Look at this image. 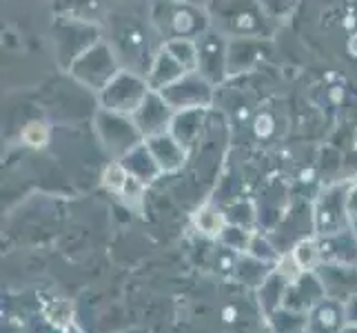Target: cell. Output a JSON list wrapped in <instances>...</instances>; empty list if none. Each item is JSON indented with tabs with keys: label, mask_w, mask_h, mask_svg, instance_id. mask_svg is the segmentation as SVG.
<instances>
[{
	"label": "cell",
	"mask_w": 357,
	"mask_h": 333,
	"mask_svg": "<svg viewBox=\"0 0 357 333\" xmlns=\"http://www.w3.org/2000/svg\"><path fill=\"white\" fill-rule=\"evenodd\" d=\"M151 20L165 40L174 38H200L208 29V18L198 5L184 0H155L151 9Z\"/></svg>",
	"instance_id": "6da1fadb"
},
{
	"label": "cell",
	"mask_w": 357,
	"mask_h": 333,
	"mask_svg": "<svg viewBox=\"0 0 357 333\" xmlns=\"http://www.w3.org/2000/svg\"><path fill=\"white\" fill-rule=\"evenodd\" d=\"M149 91L151 87L146 76H140L135 71H118L114 80L100 91V105L105 111L133 116Z\"/></svg>",
	"instance_id": "7a4b0ae2"
},
{
	"label": "cell",
	"mask_w": 357,
	"mask_h": 333,
	"mask_svg": "<svg viewBox=\"0 0 357 333\" xmlns=\"http://www.w3.org/2000/svg\"><path fill=\"white\" fill-rule=\"evenodd\" d=\"M114 43L118 49V56L127 63V71H135L142 76L146 69V73H149L151 47H149V36L144 34L142 24L129 18L114 20Z\"/></svg>",
	"instance_id": "3957f363"
},
{
	"label": "cell",
	"mask_w": 357,
	"mask_h": 333,
	"mask_svg": "<svg viewBox=\"0 0 357 333\" xmlns=\"http://www.w3.org/2000/svg\"><path fill=\"white\" fill-rule=\"evenodd\" d=\"M118 60L112 52V47L102 43L93 45L89 52H84L76 63L71 65V73L87 87L102 91L118 73Z\"/></svg>",
	"instance_id": "277c9868"
},
{
	"label": "cell",
	"mask_w": 357,
	"mask_h": 333,
	"mask_svg": "<svg viewBox=\"0 0 357 333\" xmlns=\"http://www.w3.org/2000/svg\"><path fill=\"white\" fill-rule=\"evenodd\" d=\"M347 191L335 184L319 193L313 207V229L315 236H331L351 227V218L347 212Z\"/></svg>",
	"instance_id": "5b68a950"
},
{
	"label": "cell",
	"mask_w": 357,
	"mask_h": 333,
	"mask_svg": "<svg viewBox=\"0 0 357 333\" xmlns=\"http://www.w3.org/2000/svg\"><path fill=\"white\" fill-rule=\"evenodd\" d=\"M213 84L208 82L200 71L184 73L180 80L165 87L162 94L165 101L174 107V111H187V109H204L213 101Z\"/></svg>",
	"instance_id": "8992f818"
},
{
	"label": "cell",
	"mask_w": 357,
	"mask_h": 333,
	"mask_svg": "<svg viewBox=\"0 0 357 333\" xmlns=\"http://www.w3.org/2000/svg\"><path fill=\"white\" fill-rule=\"evenodd\" d=\"M98 131H100L102 140L107 142L109 149L120 156L129 154L133 147L144 142V135L140 133L138 127H135L133 118L114 114V111L102 109L100 114H98Z\"/></svg>",
	"instance_id": "52a82bcc"
},
{
	"label": "cell",
	"mask_w": 357,
	"mask_h": 333,
	"mask_svg": "<svg viewBox=\"0 0 357 333\" xmlns=\"http://www.w3.org/2000/svg\"><path fill=\"white\" fill-rule=\"evenodd\" d=\"M131 118L146 140V138H151V135H160V133L171 131V122H174V118H176V111L165 101L162 94L151 89Z\"/></svg>",
	"instance_id": "ba28073f"
},
{
	"label": "cell",
	"mask_w": 357,
	"mask_h": 333,
	"mask_svg": "<svg viewBox=\"0 0 357 333\" xmlns=\"http://www.w3.org/2000/svg\"><path fill=\"white\" fill-rule=\"evenodd\" d=\"M195 45H198V71L211 84L222 82L225 76L229 73V69H227L229 47L225 45L222 38H220V34L206 29Z\"/></svg>",
	"instance_id": "9c48e42d"
},
{
	"label": "cell",
	"mask_w": 357,
	"mask_h": 333,
	"mask_svg": "<svg viewBox=\"0 0 357 333\" xmlns=\"http://www.w3.org/2000/svg\"><path fill=\"white\" fill-rule=\"evenodd\" d=\"M315 274L324 287L326 298H335L347 302L351 295L357 293V265L342 262H319Z\"/></svg>",
	"instance_id": "30bf717a"
},
{
	"label": "cell",
	"mask_w": 357,
	"mask_h": 333,
	"mask_svg": "<svg viewBox=\"0 0 357 333\" xmlns=\"http://www.w3.org/2000/svg\"><path fill=\"white\" fill-rule=\"evenodd\" d=\"M322 298H326V293L317 274L315 271H304L298 280L291 282L287 287L282 306H287V309L298 311V313H309Z\"/></svg>",
	"instance_id": "8fae6325"
},
{
	"label": "cell",
	"mask_w": 357,
	"mask_h": 333,
	"mask_svg": "<svg viewBox=\"0 0 357 333\" xmlns=\"http://www.w3.org/2000/svg\"><path fill=\"white\" fill-rule=\"evenodd\" d=\"M347 325L344 302L335 298H322L306 313V333H342Z\"/></svg>",
	"instance_id": "7c38bea8"
},
{
	"label": "cell",
	"mask_w": 357,
	"mask_h": 333,
	"mask_svg": "<svg viewBox=\"0 0 357 333\" xmlns=\"http://www.w3.org/2000/svg\"><path fill=\"white\" fill-rule=\"evenodd\" d=\"M317 240H319L322 262L357 265V236L351 227L337 233H331V236H317Z\"/></svg>",
	"instance_id": "4fadbf2b"
},
{
	"label": "cell",
	"mask_w": 357,
	"mask_h": 333,
	"mask_svg": "<svg viewBox=\"0 0 357 333\" xmlns=\"http://www.w3.org/2000/svg\"><path fill=\"white\" fill-rule=\"evenodd\" d=\"M149 151L153 154L158 167L162 169V174H171V171H178L184 160H187V151H184V145L176 138L174 133H160V135H151V138L144 140Z\"/></svg>",
	"instance_id": "5bb4252c"
},
{
	"label": "cell",
	"mask_w": 357,
	"mask_h": 333,
	"mask_svg": "<svg viewBox=\"0 0 357 333\" xmlns=\"http://www.w3.org/2000/svg\"><path fill=\"white\" fill-rule=\"evenodd\" d=\"M120 163H122V167L127 169L129 176H133L135 180H140L142 184L153 182L160 174H162V169L158 167L155 158L149 151L146 142H140L138 147H133L129 154L122 156Z\"/></svg>",
	"instance_id": "9a60e30c"
},
{
	"label": "cell",
	"mask_w": 357,
	"mask_h": 333,
	"mask_svg": "<svg viewBox=\"0 0 357 333\" xmlns=\"http://www.w3.org/2000/svg\"><path fill=\"white\" fill-rule=\"evenodd\" d=\"M184 73H189V71L184 69L178 60L162 47L160 49V54L153 58L151 69H149V73H146V80H149V87L153 91H162L165 87H169V84L180 80Z\"/></svg>",
	"instance_id": "2e32d148"
},
{
	"label": "cell",
	"mask_w": 357,
	"mask_h": 333,
	"mask_svg": "<svg viewBox=\"0 0 357 333\" xmlns=\"http://www.w3.org/2000/svg\"><path fill=\"white\" fill-rule=\"evenodd\" d=\"M193 225L202 233V236L218 240L220 236H222L225 227L229 225V220H227V214L222 212V209L208 202V205H202L198 212L193 214Z\"/></svg>",
	"instance_id": "e0dca14e"
},
{
	"label": "cell",
	"mask_w": 357,
	"mask_h": 333,
	"mask_svg": "<svg viewBox=\"0 0 357 333\" xmlns=\"http://www.w3.org/2000/svg\"><path fill=\"white\" fill-rule=\"evenodd\" d=\"M287 287L289 282L282 278L278 271L273 269V274H271L260 287H257V302L264 309L266 316H271L275 309H280L282 302H284V293H287Z\"/></svg>",
	"instance_id": "ac0fdd59"
},
{
	"label": "cell",
	"mask_w": 357,
	"mask_h": 333,
	"mask_svg": "<svg viewBox=\"0 0 357 333\" xmlns=\"http://www.w3.org/2000/svg\"><path fill=\"white\" fill-rule=\"evenodd\" d=\"M202 114L204 109H187V111H178L174 122H171V133L176 138L187 145L195 133L200 131V122H202Z\"/></svg>",
	"instance_id": "d6986e66"
},
{
	"label": "cell",
	"mask_w": 357,
	"mask_h": 333,
	"mask_svg": "<svg viewBox=\"0 0 357 333\" xmlns=\"http://www.w3.org/2000/svg\"><path fill=\"white\" fill-rule=\"evenodd\" d=\"M268 325L273 333H302L306 329V313L291 311L287 306H280L268 316Z\"/></svg>",
	"instance_id": "ffe728a7"
},
{
	"label": "cell",
	"mask_w": 357,
	"mask_h": 333,
	"mask_svg": "<svg viewBox=\"0 0 357 333\" xmlns=\"http://www.w3.org/2000/svg\"><path fill=\"white\" fill-rule=\"evenodd\" d=\"M162 47L189 73L198 71V45H195L193 40H189V38H174V40H165Z\"/></svg>",
	"instance_id": "44dd1931"
},
{
	"label": "cell",
	"mask_w": 357,
	"mask_h": 333,
	"mask_svg": "<svg viewBox=\"0 0 357 333\" xmlns=\"http://www.w3.org/2000/svg\"><path fill=\"white\" fill-rule=\"evenodd\" d=\"M295 262L300 265L302 271H315L322 262V256H319V240L317 238H302L295 242L291 249Z\"/></svg>",
	"instance_id": "7402d4cb"
},
{
	"label": "cell",
	"mask_w": 357,
	"mask_h": 333,
	"mask_svg": "<svg viewBox=\"0 0 357 333\" xmlns=\"http://www.w3.org/2000/svg\"><path fill=\"white\" fill-rule=\"evenodd\" d=\"M253 233L255 231L246 229V227H240V225H227L225 231H222V236H220L218 240H220V244L229 246V249H233V251L246 253V251H249Z\"/></svg>",
	"instance_id": "603a6c76"
},
{
	"label": "cell",
	"mask_w": 357,
	"mask_h": 333,
	"mask_svg": "<svg viewBox=\"0 0 357 333\" xmlns=\"http://www.w3.org/2000/svg\"><path fill=\"white\" fill-rule=\"evenodd\" d=\"M249 253L251 258H255V260H262L266 265H278V260L282 258V253L275 249L273 244H271V240H266L264 236H260V233H253L251 238V244H249Z\"/></svg>",
	"instance_id": "cb8c5ba5"
},
{
	"label": "cell",
	"mask_w": 357,
	"mask_h": 333,
	"mask_svg": "<svg viewBox=\"0 0 357 333\" xmlns=\"http://www.w3.org/2000/svg\"><path fill=\"white\" fill-rule=\"evenodd\" d=\"M47 320L56 329H63L73 325V306L69 300H54L52 306L47 309Z\"/></svg>",
	"instance_id": "d4e9b609"
},
{
	"label": "cell",
	"mask_w": 357,
	"mask_h": 333,
	"mask_svg": "<svg viewBox=\"0 0 357 333\" xmlns=\"http://www.w3.org/2000/svg\"><path fill=\"white\" fill-rule=\"evenodd\" d=\"M127 178H129V174H127V169L122 167V163H114V165H109V167L105 169L102 182H105V187H107L109 191L120 193L122 187H125Z\"/></svg>",
	"instance_id": "484cf974"
},
{
	"label": "cell",
	"mask_w": 357,
	"mask_h": 333,
	"mask_svg": "<svg viewBox=\"0 0 357 333\" xmlns=\"http://www.w3.org/2000/svg\"><path fill=\"white\" fill-rule=\"evenodd\" d=\"M347 212H349L351 220L357 218V182L351 184L349 191H347Z\"/></svg>",
	"instance_id": "4316f807"
},
{
	"label": "cell",
	"mask_w": 357,
	"mask_h": 333,
	"mask_svg": "<svg viewBox=\"0 0 357 333\" xmlns=\"http://www.w3.org/2000/svg\"><path fill=\"white\" fill-rule=\"evenodd\" d=\"M344 311H347V323L357 325V293L351 295V298L344 302Z\"/></svg>",
	"instance_id": "83f0119b"
},
{
	"label": "cell",
	"mask_w": 357,
	"mask_h": 333,
	"mask_svg": "<svg viewBox=\"0 0 357 333\" xmlns=\"http://www.w3.org/2000/svg\"><path fill=\"white\" fill-rule=\"evenodd\" d=\"M56 333H82L76 325H69V327H63V329H58Z\"/></svg>",
	"instance_id": "f1b7e54d"
},
{
	"label": "cell",
	"mask_w": 357,
	"mask_h": 333,
	"mask_svg": "<svg viewBox=\"0 0 357 333\" xmlns=\"http://www.w3.org/2000/svg\"><path fill=\"white\" fill-rule=\"evenodd\" d=\"M342 333H357V325H347Z\"/></svg>",
	"instance_id": "f546056e"
},
{
	"label": "cell",
	"mask_w": 357,
	"mask_h": 333,
	"mask_svg": "<svg viewBox=\"0 0 357 333\" xmlns=\"http://www.w3.org/2000/svg\"><path fill=\"white\" fill-rule=\"evenodd\" d=\"M351 229L355 231V236H357V218H355V220H351Z\"/></svg>",
	"instance_id": "4dcf8cb0"
},
{
	"label": "cell",
	"mask_w": 357,
	"mask_h": 333,
	"mask_svg": "<svg viewBox=\"0 0 357 333\" xmlns=\"http://www.w3.org/2000/svg\"><path fill=\"white\" fill-rule=\"evenodd\" d=\"M184 3H191V5H198V3H202V0H184Z\"/></svg>",
	"instance_id": "1f68e13d"
},
{
	"label": "cell",
	"mask_w": 357,
	"mask_h": 333,
	"mask_svg": "<svg viewBox=\"0 0 357 333\" xmlns=\"http://www.w3.org/2000/svg\"><path fill=\"white\" fill-rule=\"evenodd\" d=\"M302 333H306V329H304V331H302Z\"/></svg>",
	"instance_id": "d6a6232c"
}]
</instances>
